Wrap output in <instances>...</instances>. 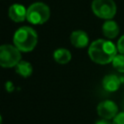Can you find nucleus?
I'll use <instances>...</instances> for the list:
<instances>
[{
  "instance_id": "1",
  "label": "nucleus",
  "mask_w": 124,
  "mask_h": 124,
  "mask_svg": "<svg viewBox=\"0 0 124 124\" xmlns=\"http://www.w3.org/2000/svg\"><path fill=\"white\" fill-rule=\"evenodd\" d=\"M117 47L112 42L108 40L98 39L90 44L88 55L93 62L105 65L112 62L113 58L117 54Z\"/></svg>"
},
{
  "instance_id": "2",
  "label": "nucleus",
  "mask_w": 124,
  "mask_h": 124,
  "mask_svg": "<svg viewBox=\"0 0 124 124\" xmlns=\"http://www.w3.org/2000/svg\"><path fill=\"white\" fill-rule=\"evenodd\" d=\"M14 46H16L21 52L32 51L38 42L37 32L29 26L19 27L13 37Z\"/></svg>"
},
{
  "instance_id": "3",
  "label": "nucleus",
  "mask_w": 124,
  "mask_h": 124,
  "mask_svg": "<svg viewBox=\"0 0 124 124\" xmlns=\"http://www.w3.org/2000/svg\"><path fill=\"white\" fill-rule=\"evenodd\" d=\"M49 16V8L43 2L33 3L27 8L26 19L32 24H43L48 20Z\"/></svg>"
},
{
  "instance_id": "4",
  "label": "nucleus",
  "mask_w": 124,
  "mask_h": 124,
  "mask_svg": "<svg viewBox=\"0 0 124 124\" xmlns=\"http://www.w3.org/2000/svg\"><path fill=\"white\" fill-rule=\"evenodd\" d=\"M20 50L12 45L0 46V66L3 68H13L21 60Z\"/></svg>"
},
{
  "instance_id": "5",
  "label": "nucleus",
  "mask_w": 124,
  "mask_h": 124,
  "mask_svg": "<svg viewBox=\"0 0 124 124\" xmlns=\"http://www.w3.org/2000/svg\"><path fill=\"white\" fill-rule=\"evenodd\" d=\"M91 9L93 14L102 19H111L116 14V5L113 0H93Z\"/></svg>"
},
{
  "instance_id": "6",
  "label": "nucleus",
  "mask_w": 124,
  "mask_h": 124,
  "mask_svg": "<svg viewBox=\"0 0 124 124\" xmlns=\"http://www.w3.org/2000/svg\"><path fill=\"white\" fill-rule=\"evenodd\" d=\"M98 115L105 119H113L118 113L117 105L111 100H105L97 106Z\"/></svg>"
},
{
  "instance_id": "7",
  "label": "nucleus",
  "mask_w": 124,
  "mask_h": 124,
  "mask_svg": "<svg viewBox=\"0 0 124 124\" xmlns=\"http://www.w3.org/2000/svg\"><path fill=\"white\" fill-rule=\"evenodd\" d=\"M9 17L15 21V22H22L23 20L26 19L27 16V9L20 5V4H13L10 6L9 8V12H8Z\"/></svg>"
},
{
  "instance_id": "8",
  "label": "nucleus",
  "mask_w": 124,
  "mask_h": 124,
  "mask_svg": "<svg viewBox=\"0 0 124 124\" xmlns=\"http://www.w3.org/2000/svg\"><path fill=\"white\" fill-rule=\"evenodd\" d=\"M71 44L78 48H83L89 44V37L86 32L82 30H76L73 31L70 36Z\"/></svg>"
},
{
  "instance_id": "9",
  "label": "nucleus",
  "mask_w": 124,
  "mask_h": 124,
  "mask_svg": "<svg viewBox=\"0 0 124 124\" xmlns=\"http://www.w3.org/2000/svg\"><path fill=\"white\" fill-rule=\"evenodd\" d=\"M121 84V79L116 75H107L102 80L103 88L108 92H115L118 90Z\"/></svg>"
},
{
  "instance_id": "10",
  "label": "nucleus",
  "mask_w": 124,
  "mask_h": 124,
  "mask_svg": "<svg viewBox=\"0 0 124 124\" xmlns=\"http://www.w3.org/2000/svg\"><path fill=\"white\" fill-rule=\"evenodd\" d=\"M119 26L112 19H107L102 25V32L108 39H114L119 34Z\"/></svg>"
},
{
  "instance_id": "11",
  "label": "nucleus",
  "mask_w": 124,
  "mask_h": 124,
  "mask_svg": "<svg viewBox=\"0 0 124 124\" xmlns=\"http://www.w3.org/2000/svg\"><path fill=\"white\" fill-rule=\"evenodd\" d=\"M16 72L22 78H28L32 75L33 67L31 63L24 60H20L16 66Z\"/></svg>"
},
{
  "instance_id": "12",
  "label": "nucleus",
  "mask_w": 124,
  "mask_h": 124,
  "mask_svg": "<svg viewBox=\"0 0 124 124\" xmlns=\"http://www.w3.org/2000/svg\"><path fill=\"white\" fill-rule=\"evenodd\" d=\"M53 58L59 64H67L71 60L72 54L67 48H57L53 52Z\"/></svg>"
},
{
  "instance_id": "13",
  "label": "nucleus",
  "mask_w": 124,
  "mask_h": 124,
  "mask_svg": "<svg viewBox=\"0 0 124 124\" xmlns=\"http://www.w3.org/2000/svg\"><path fill=\"white\" fill-rule=\"evenodd\" d=\"M111 63L116 71L119 73H124V54H116Z\"/></svg>"
},
{
  "instance_id": "14",
  "label": "nucleus",
  "mask_w": 124,
  "mask_h": 124,
  "mask_svg": "<svg viewBox=\"0 0 124 124\" xmlns=\"http://www.w3.org/2000/svg\"><path fill=\"white\" fill-rule=\"evenodd\" d=\"M112 124H124V111L118 112L112 120Z\"/></svg>"
},
{
  "instance_id": "15",
  "label": "nucleus",
  "mask_w": 124,
  "mask_h": 124,
  "mask_svg": "<svg viewBox=\"0 0 124 124\" xmlns=\"http://www.w3.org/2000/svg\"><path fill=\"white\" fill-rule=\"evenodd\" d=\"M116 47H117V50H118L120 53L124 54V35H122V36L118 39L117 44H116Z\"/></svg>"
},
{
  "instance_id": "16",
  "label": "nucleus",
  "mask_w": 124,
  "mask_h": 124,
  "mask_svg": "<svg viewBox=\"0 0 124 124\" xmlns=\"http://www.w3.org/2000/svg\"><path fill=\"white\" fill-rule=\"evenodd\" d=\"M95 124H111L108 119H105V118H102V119H100V120H98V121H96L95 122Z\"/></svg>"
},
{
  "instance_id": "17",
  "label": "nucleus",
  "mask_w": 124,
  "mask_h": 124,
  "mask_svg": "<svg viewBox=\"0 0 124 124\" xmlns=\"http://www.w3.org/2000/svg\"><path fill=\"white\" fill-rule=\"evenodd\" d=\"M0 124H2V116H1V114H0Z\"/></svg>"
}]
</instances>
